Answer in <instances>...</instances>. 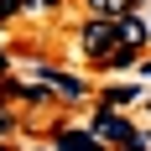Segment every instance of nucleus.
<instances>
[{
    "label": "nucleus",
    "instance_id": "obj_4",
    "mask_svg": "<svg viewBox=\"0 0 151 151\" xmlns=\"http://www.w3.org/2000/svg\"><path fill=\"white\" fill-rule=\"evenodd\" d=\"M42 89H58L63 99H78V94H83V78H68V73H58V68H42Z\"/></svg>",
    "mask_w": 151,
    "mask_h": 151
},
{
    "label": "nucleus",
    "instance_id": "obj_12",
    "mask_svg": "<svg viewBox=\"0 0 151 151\" xmlns=\"http://www.w3.org/2000/svg\"><path fill=\"white\" fill-rule=\"evenodd\" d=\"M0 68H5V52H0Z\"/></svg>",
    "mask_w": 151,
    "mask_h": 151
},
{
    "label": "nucleus",
    "instance_id": "obj_9",
    "mask_svg": "<svg viewBox=\"0 0 151 151\" xmlns=\"http://www.w3.org/2000/svg\"><path fill=\"white\" fill-rule=\"evenodd\" d=\"M58 5H63V0H26L31 16H58Z\"/></svg>",
    "mask_w": 151,
    "mask_h": 151
},
{
    "label": "nucleus",
    "instance_id": "obj_8",
    "mask_svg": "<svg viewBox=\"0 0 151 151\" xmlns=\"http://www.w3.org/2000/svg\"><path fill=\"white\" fill-rule=\"evenodd\" d=\"M136 99H141L136 83H115V89H104V104H136Z\"/></svg>",
    "mask_w": 151,
    "mask_h": 151
},
{
    "label": "nucleus",
    "instance_id": "obj_6",
    "mask_svg": "<svg viewBox=\"0 0 151 151\" xmlns=\"http://www.w3.org/2000/svg\"><path fill=\"white\" fill-rule=\"evenodd\" d=\"M83 11H89V16H104V21H120V16L136 11V0H83Z\"/></svg>",
    "mask_w": 151,
    "mask_h": 151
},
{
    "label": "nucleus",
    "instance_id": "obj_5",
    "mask_svg": "<svg viewBox=\"0 0 151 151\" xmlns=\"http://www.w3.org/2000/svg\"><path fill=\"white\" fill-rule=\"evenodd\" d=\"M120 42H125V47H146V42H151V26L141 21L136 11H130V16H120Z\"/></svg>",
    "mask_w": 151,
    "mask_h": 151
},
{
    "label": "nucleus",
    "instance_id": "obj_10",
    "mask_svg": "<svg viewBox=\"0 0 151 151\" xmlns=\"http://www.w3.org/2000/svg\"><path fill=\"white\" fill-rule=\"evenodd\" d=\"M26 11V0H0V21H11V16Z\"/></svg>",
    "mask_w": 151,
    "mask_h": 151
},
{
    "label": "nucleus",
    "instance_id": "obj_7",
    "mask_svg": "<svg viewBox=\"0 0 151 151\" xmlns=\"http://www.w3.org/2000/svg\"><path fill=\"white\" fill-rule=\"evenodd\" d=\"M136 58H141V47H125V42H120V47H115V52H109V58H104V68H109V73H115V68H130V63H136Z\"/></svg>",
    "mask_w": 151,
    "mask_h": 151
},
{
    "label": "nucleus",
    "instance_id": "obj_3",
    "mask_svg": "<svg viewBox=\"0 0 151 151\" xmlns=\"http://www.w3.org/2000/svg\"><path fill=\"white\" fill-rule=\"evenodd\" d=\"M52 151H115L109 141H99L94 130H73V125H58L52 130Z\"/></svg>",
    "mask_w": 151,
    "mask_h": 151
},
{
    "label": "nucleus",
    "instance_id": "obj_11",
    "mask_svg": "<svg viewBox=\"0 0 151 151\" xmlns=\"http://www.w3.org/2000/svg\"><path fill=\"white\" fill-rule=\"evenodd\" d=\"M11 130H16V120L5 115V109H0V136H11Z\"/></svg>",
    "mask_w": 151,
    "mask_h": 151
},
{
    "label": "nucleus",
    "instance_id": "obj_2",
    "mask_svg": "<svg viewBox=\"0 0 151 151\" xmlns=\"http://www.w3.org/2000/svg\"><path fill=\"white\" fill-rule=\"evenodd\" d=\"M89 130H94V136H99V141H109V146H115V151H120L125 141H136V125L125 120V115H115V104H104V109H99V115H94V120H89Z\"/></svg>",
    "mask_w": 151,
    "mask_h": 151
},
{
    "label": "nucleus",
    "instance_id": "obj_1",
    "mask_svg": "<svg viewBox=\"0 0 151 151\" xmlns=\"http://www.w3.org/2000/svg\"><path fill=\"white\" fill-rule=\"evenodd\" d=\"M78 47L89 52L94 63H104L115 47H120V21H104V16H89L83 26H78Z\"/></svg>",
    "mask_w": 151,
    "mask_h": 151
}]
</instances>
